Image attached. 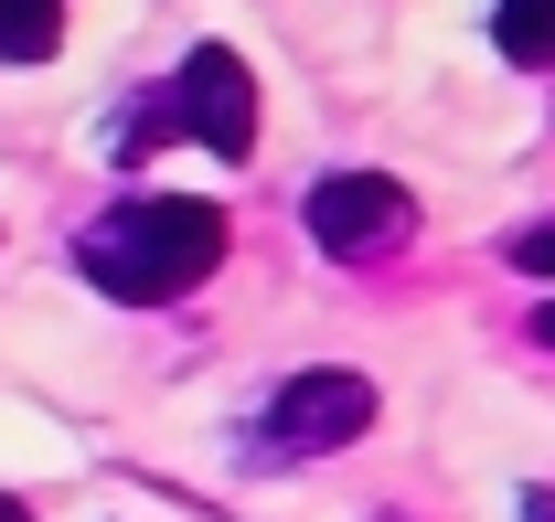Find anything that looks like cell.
I'll use <instances>...</instances> for the list:
<instances>
[{
  "label": "cell",
  "instance_id": "1",
  "mask_svg": "<svg viewBox=\"0 0 555 522\" xmlns=\"http://www.w3.org/2000/svg\"><path fill=\"white\" fill-rule=\"evenodd\" d=\"M75 266H86L107 299H129V310L193 299L214 266H224V213L193 203V193H129V203H107V213L86 224Z\"/></svg>",
  "mask_w": 555,
  "mask_h": 522
},
{
  "label": "cell",
  "instance_id": "2",
  "mask_svg": "<svg viewBox=\"0 0 555 522\" xmlns=\"http://www.w3.org/2000/svg\"><path fill=\"white\" fill-rule=\"evenodd\" d=\"M160 139H204L214 160H246V149H257V75L235 65V43H193V54H182V75H171L150 107H129L118 160L160 149Z\"/></svg>",
  "mask_w": 555,
  "mask_h": 522
},
{
  "label": "cell",
  "instance_id": "3",
  "mask_svg": "<svg viewBox=\"0 0 555 522\" xmlns=\"http://www.w3.org/2000/svg\"><path fill=\"white\" fill-rule=\"evenodd\" d=\"M299 224H310L321 257L374 266V257H396L416 235V203H406V182H385V171H321V182L299 193Z\"/></svg>",
  "mask_w": 555,
  "mask_h": 522
},
{
  "label": "cell",
  "instance_id": "4",
  "mask_svg": "<svg viewBox=\"0 0 555 522\" xmlns=\"http://www.w3.org/2000/svg\"><path fill=\"white\" fill-rule=\"evenodd\" d=\"M374 427V384L352 363H321V374H288L257 427V458H321V448H352Z\"/></svg>",
  "mask_w": 555,
  "mask_h": 522
},
{
  "label": "cell",
  "instance_id": "5",
  "mask_svg": "<svg viewBox=\"0 0 555 522\" xmlns=\"http://www.w3.org/2000/svg\"><path fill=\"white\" fill-rule=\"evenodd\" d=\"M65 32V0H0V65H43Z\"/></svg>",
  "mask_w": 555,
  "mask_h": 522
},
{
  "label": "cell",
  "instance_id": "6",
  "mask_svg": "<svg viewBox=\"0 0 555 522\" xmlns=\"http://www.w3.org/2000/svg\"><path fill=\"white\" fill-rule=\"evenodd\" d=\"M491 43L513 65H555V0H502L491 11Z\"/></svg>",
  "mask_w": 555,
  "mask_h": 522
},
{
  "label": "cell",
  "instance_id": "7",
  "mask_svg": "<svg viewBox=\"0 0 555 522\" xmlns=\"http://www.w3.org/2000/svg\"><path fill=\"white\" fill-rule=\"evenodd\" d=\"M513 266H524V277H555V213H545V224H524V235H513Z\"/></svg>",
  "mask_w": 555,
  "mask_h": 522
},
{
  "label": "cell",
  "instance_id": "8",
  "mask_svg": "<svg viewBox=\"0 0 555 522\" xmlns=\"http://www.w3.org/2000/svg\"><path fill=\"white\" fill-rule=\"evenodd\" d=\"M524 522H555V491H524Z\"/></svg>",
  "mask_w": 555,
  "mask_h": 522
},
{
  "label": "cell",
  "instance_id": "9",
  "mask_svg": "<svg viewBox=\"0 0 555 522\" xmlns=\"http://www.w3.org/2000/svg\"><path fill=\"white\" fill-rule=\"evenodd\" d=\"M534 341H545V352H555V299H545V310H534Z\"/></svg>",
  "mask_w": 555,
  "mask_h": 522
},
{
  "label": "cell",
  "instance_id": "10",
  "mask_svg": "<svg viewBox=\"0 0 555 522\" xmlns=\"http://www.w3.org/2000/svg\"><path fill=\"white\" fill-rule=\"evenodd\" d=\"M0 522H33V512H22V501H0Z\"/></svg>",
  "mask_w": 555,
  "mask_h": 522
}]
</instances>
